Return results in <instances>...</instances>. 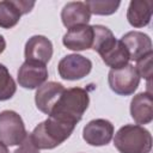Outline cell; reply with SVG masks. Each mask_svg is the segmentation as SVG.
<instances>
[{"label":"cell","instance_id":"cell-1","mask_svg":"<svg viewBox=\"0 0 153 153\" xmlns=\"http://www.w3.org/2000/svg\"><path fill=\"white\" fill-rule=\"evenodd\" d=\"M88 104L90 97L86 90L81 87L65 88L49 116L76 126L87 110Z\"/></svg>","mask_w":153,"mask_h":153},{"label":"cell","instance_id":"cell-2","mask_svg":"<svg viewBox=\"0 0 153 153\" xmlns=\"http://www.w3.org/2000/svg\"><path fill=\"white\" fill-rule=\"evenodd\" d=\"M75 126L53 116L41 122L30 134L38 149H53L65 142L73 133Z\"/></svg>","mask_w":153,"mask_h":153},{"label":"cell","instance_id":"cell-3","mask_svg":"<svg viewBox=\"0 0 153 153\" xmlns=\"http://www.w3.org/2000/svg\"><path fill=\"white\" fill-rule=\"evenodd\" d=\"M114 145L120 153H149L152 135L142 126L126 124L115 134Z\"/></svg>","mask_w":153,"mask_h":153},{"label":"cell","instance_id":"cell-4","mask_svg":"<svg viewBox=\"0 0 153 153\" xmlns=\"http://www.w3.org/2000/svg\"><path fill=\"white\" fill-rule=\"evenodd\" d=\"M27 133L19 114L13 110L0 112V142L6 146H19Z\"/></svg>","mask_w":153,"mask_h":153},{"label":"cell","instance_id":"cell-5","mask_svg":"<svg viewBox=\"0 0 153 153\" xmlns=\"http://www.w3.org/2000/svg\"><path fill=\"white\" fill-rule=\"evenodd\" d=\"M108 82L115 93L120 96H130L136 91L140 84V76L135 67L128 63L122 68L110 69Z\"/></svg>","mask_w":153,"mask_h":153},{"label":"cell","instance_id":"cell-6","mask_svg":"<svg viewBox=\"0 0 153 153\" xmlns=\"http://www.w3.org/2000/svg\"><path fill=\"white\" fill-rule=\"evenodd\" d=\"M92 69V62L90 59L79 55L69 54L63 56L59 65L57 72L65 80H79L86 76Z\"/></svg>","mask_w":153,"mask_h":153},{"label":"cell","instance_id":"cell-7","mask_svg":"<svg viewBox=\"0 0 153 153\" xmlns=\"http://www.w3.org/2000/svg\"><path fill=\"white\" fill-rule=\"evenodd\" d=\"M114 136V124L104 118L90 121L82 130V137L91 146H105Z\"/></svg>","mask_w":153,"mask_h":153},{"label":"cell","instance_id":"cell-8","mask_svg":"<svg viewBox=\"0 0 153 153\" xmlns=\"http://www.w3.org/2000/svg\"><path fill=\"white\" fill-rule=\"evenodd\" d=\"M35 6L33 1L4 0L0 1V27L11 29L16 26L23 14L29 13Z\"/></svg>","mask_w":153,"mask_h":153},{"label":"cell","instance_id":"cell-9","mask_svg":"<svg viewBox=\"0 0 153 153\" xmlns=\"http://www.w3.org/2000/svg\"><path fill=\"white\" fill-rule=\"evenodd\" d=\"M25 61L47 65L53 56V43L42 35H35L25 44Z\"/></svg>","mask_w":153,"mask_h":153},{"label":"cell","instance_id":"cell-10","mask_svg":"<svg viewBox=\"0 0 153 153\" xmlns=\"http://www.w3.org/2000/svg\"><path fill=\"white\" fill-rule=\"evenodd\" d=\"M48 79V69L45 65L41 63H33V62H24L18 71V84L19 86L33 90L38 88L41 85H43Z\"/></svg>","mask_w":153,"mask_h":153},{"label":"cell","instance_id":"cell-11","mask_svg":"<svg viewBox=\"0 0 153 153\" xmlns=\"http://www.w3.org/2000/svg\"><path fill=\"white\" fill-rule=\"evenodd\" d=\"M63 91V85L56 81H48L41 85L35 94V103L37 109L45 115H50Z\"/></svg>","mask_w":153,"mask_h":153},{"label":"cell","instance_id":"cell-12","mask_svg":"<svg viewBox=\"0 0 153 153\" xmlns=\"http://www.w3.org/2000/svg\"><path fill=\"white\" fill-rule=\"evenodd\" d=\"M62 43L67 49L74 51L91 49L93 43L92 25H79L68 29L62 38Z\"/></svg>","mask_w":153,"mask_h":153},{"label":"cell","instance_id":"cell-13","mask_svg":"<svg viewBox=\"0 0 153 153\" xmlns=\"http://www.w3.org/2000/svg\"><path fill=\"white\" fill-rule=\"evenodd\" d=\"M121 42L124 44L130 60L137 61L152 53V41L148 35L141 31H129L122 36Z\"/></svg>","mask_w":153,"mask_h":153},{"label":"cell","instance_id":"cell-14","mask_svg":"<svg viewBox=\"0 0 153 153\" xmlns=\"http://www.w3.org/2000/svg\"><path fill=\"white\" fill-rule=\"evenodd\" d=\"M62 24L67 27H74L79 25H87L91 19V12L84 1L67 2L61 11Z\"/></svg>","mask_w":153,"mask_h":153},{"label":"cell","instance_id":"cell-15","mask_svg":"<svg viewBox=\"0 0 153 153\" xmlns=\"http://www.w3.org/2000/svg\"><path fill=\"white\" fill-rule=\"evenodd\" d=\"M130 115L136 124H148L153 120V99L151 92H140L130 102Z\"/></svg>","mask_w":153,"mask_h":153},{"label":"cell","instance_id":"cell-16","mask_svg":"<svg viewBox=\"0 0 153 153\" xmlns=\"http://www.w3.org/2000/svg\"><path fill=\"white\" fill-rule=\"evenodd\" d=\"M153 2L151 0H133L127 10V19L134 27H143L149 24Z\"/></svg>","mask_w":153,"mask_h":153},{"label":"cell","instance_id":"cell-17","mask_svg":"<svg viewBox=\"0 0 153 153\" xmlns=\"http://www.w3.org/2000/svg\"><path fill=\"white\" fill-rule=\"evenodd\" d=\"M103 62L111 67V69H118L128 65L130 57L129 54L124 47V44L121 42V39H116L115 44L106 50L104 54L100 55Z\"/></svg>","mask_w":153,"mask_h":153},{"label":"cell","instance_id":"cell-18","mask_svg":"<svg viewBox=\"0 0 153 153\" xmlns=\"http://www.w3.org/2000/svg\"><path fill=\"white\" fill-rule=\"evenodd\" d=\"M93 29V43L92 49L97 51L99 55L104 54L109 50L116 42V38L110 29L104 25H92Z\"/></svg>","mask_w":153,"mask_h":153},{"label":"cell","instance_id":"cell-19","mask_svg":"<svg viewBox=\"0 0 153 153\" xmlns=\"http://www.w3.org/2000/svg\"><path fill=\"white\" fill-rule=\"evenodd\" d=\"M17 91L16 82L6 66L0 63V100L11 99Z\"/></svg>","mask_w":153,"mask_h":153},{"label":"cell","instance_id":"cell-20","mask_svg":"<svg viewBox=\"0 0 153 153\" xmlns=\"http://www.w3.org/2000/svg\"><path fill=\"white\" fill-rule=\"evenodd\" d=\"M86 5L91 13L97 16H110L114 14L121 2L120 1H112V0H91L86 1Z\"/></svg>","mask_w":153,"mask_h":153},{"label":"cell","instance_id":"cell-21","mask_svg":"<svg viewBox=\"0 0 153 153\" xmlns=\"http://www.w3.org/2000/svg\"><path fill=\"white\" fill-rule=\"evenodd\" d=\"M152 57H153V53H149L148 55L137 60L136 66H134L139 76L145 78L148 81V85L151 82V76H152Z\"/></svg>","mask_w":153,"mask_h":153},{"label":"cell","instance_id":"cell-22","mask_svg":"<svg viewBox=\"0 0 153 153\" xmlns=\"http://www.w3.org/2000/svg\"><path fill=\"white\" fill-rule=\"evenodd\" d=\"M13 153H39V149L35 146V143L29 134V135H26L24 141L19 145V147Z\"/></svg>","mask_w":153,"mask_h":153},{"label":"cell","instance_id":"cell-23","mask_svg":"<svg viewBox=\"0 0 153 153\" xmlns=\"http://www.w3.org/2000/svg\"><path fill=\"white\" fill-rule=\"evenodd\" d=\"M5 48H6V41H5L4 36H2V35H0V54L5 50Z\"/></svg>","mask_w":153,"mask_h":153},{"label":"cell","instance_id":"cell-24","mask_svg":"<svg viewBox=\"0 0 153 153\" xmlns=\"http://www.w3.org/2000/svg\"><path fill=\"white\" fill-rule=\"evenodd\" d=\"M0 153H10L8 148L6 145H4L2 142H0Z\"/></svg>","mask_w":153,"mask_h":153}]
</instances>
